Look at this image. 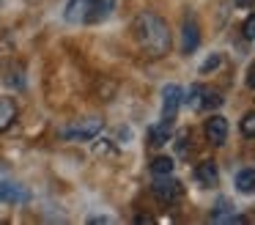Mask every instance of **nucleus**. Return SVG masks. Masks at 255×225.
I'll return each instance as SVG.
<instances>
[{
	"label": "nucleus",
	"mask_w": 255,
	"mask_h": 225,
	"mask_svg": "<svg viewBox=\"0 0 255 225\" xmlns=\"http://www.w3.org/2000/svg\"><path fill=\"white\" fill-rule=\"evenodd\" d=\"M137 38L145 52L154 55V58H162L170 49V30H167L165 19H159L151 11L137 16Z\"/></svg>",
	"instance_id": "nucleus-1"
},
{
	"label": "nucleus",
	"mask_w": 255,
	"mask_h": 225,
	"mask_svg": "<svg viewBox=\"0 0 255 225\" xmlns=\"http://www.w3.org/2000/svg\"><path fill=\"white\" fill-rule=\"evenodd\" d=\"M151 192H154V198L159 203H173L178 195H181V184H178L176 179H170V176H156Z\"/></svg>",
	"instance_id": "nucleus-2"
},
{
	"label": "nucleus",
	"mask_w": 255,
	"mask_h": 225,
	"mask_svg": "<svg viewBox=\"0 0 255 225\" xmlns=\"http://www.w3.org/2000/svg\"><path fill=\"white\" fill-rule=\"evenodd\" d=\"M181 88L178 85H167L165 91H162V118H167V121H173L176 118V110H178V104H181Z\"/></svg>",
	"instance_id": "nucleus-3"
},
{
	"label": "nucleus",
	"mask_w": 255,
	"mask_h": 225,
	"mask_svg": "<svg viewBox=\"0 0 255 225\" xmlns=\"http://www.w3.org/2000/svg\"><path fill=\"white\" fill-rule=\"evenodd\" d=\"M99 129H102L99 118H85V121H77L74 126H69V129H63V137H80V140H88V137H94Z\"/></svg>",
	"instance_id": "nucleus-4"
},
{
	"label": "nucleus",
	"mask_w": 255,
	"mask_h": 225,
	"mask_svg": "<svg viewBox=\"0 0 255 225\" xmlns=\"http://www.w3.org/2000/svg\"><path fill=\"white\" fill-rule=\"evenodd\" d=\"M206 137H209L214 146H222V143L228 140V121L222 118V115H211V118L206 121Z\"/></svg>",
	"instance_id": "nucleus-5"
},
{
	"label": "nucleus",
	"mask_w": 255,
	"mask_h": 225,
	"mask_svg": "<svg viewBox=\"0 0 255 225\" xmlns=\"http://www.w3.org/2000/svg\"><path fill=\"white\" fill-rule=\"evenodd\" d=\"M96 3H99V0H69V5H66V19H69V22H80V19L88 22V16H91V11H94Z\"/></svg>",
	"instance_id": "nucleus-6"
},
{
	"label": "nucleus",
	"mask_w": 255,
	"mask_h": 225,
	"mask_svg": "<svg viewBox=\"0 0 255 225\" xmlns=\"http://www.w3.org/2000/svg\"><path fill=\"white\" fill-rule=\"evenodd\" d=\"M28 190H22L19 184H11V181H0V201L6 203H22L28 201Z\"/></svg>",
	"instance_id": "nucleus-7"
},
{
	"label": "nucleus",
	"mask_w": 255,
	"mask_h": 225,
	"mask_svg": "<svg viewBox=\"0 0 255 225\" xmlns=\"http://www.w3.org/2000/svg\"><path fill=\"white\" fill-rule=\"evenodd\" d=\"M198 44H200V27L195 19H187L184 22V52L198 49Z\"/></svg>",
	"instance_id": "nucleus-8"
},
{
	"label": "nucleus",
	"mask_w": 255,
	"mask_h": 225,
	"mask_svg": "<svg viewBox=\"0 0 255 225\" xmlns=\"http://www.w3.org/2000/svg\"><path fill=\"white\" fill-rule=\"evenodd\" d=\"M195 173H198V181H200L203 187H214L217 179H220V173H217V165L209 162V159H206V162H200Z\"/></svg>",
	"instance_id": "nucleus-9"
},
{
	"label": "nucleus",
	"mask_w": 255,
	"mask_h": 225,
	"mask_svg": "<svg viewBox=\"0 0 255 225\" xmlns=\"http://www.w3.org/2000/svg\"><path fill=\"white\" fill-rule=\"evenodd\" d=\"M236 190L244 192V195H255V170H239Z\"/></svg>",
	"instance_id": "nucleus-10"
},
{
	"label": "nucleus",
	"mask_w": 255,
	"mask_h": 225,
	"mask_svg": "<svg viewBox=\"0 0 255 225\" xmlns=\"http://www.w3.org/2000/svg\"><path fill=\"white\" fill-rule=\"evenodd\" d=\"M14 118H17V104H14V99H0V129H6Z\"/></svg>",
	"instance_id": "nucleus-11"
},
{
	"label": "nucleus",
	"mask_w": 255,
	"mask_h": 225,
	"mask_svg": "<svg viewBox=\"0 0 255 225\" xmlns=\"http://www.w3.org/2000/svg\"><path fill=\"white\" fill-rule=\"evenodd\" d=\"M170 126H173V121L162 118V124L151 129V146H165V143H167V135H170Z\"/></svg>",
	"instance_id": "nucleus-12"
},
{
	"label": "nucleus",
	"mask_w": 255,
	"mask_h": 225,
	"mask_svg": "<svg viewBox=\"0 0 255 225\" xmlns=\"http://www.w3.org/2000/svg\"><path fill=\"white\" fill-rule=\"evenodd\" d=\"M151 173L154 176H170L173 173V159L170 157H156L151 162Z\"/></svg>",
	"instance_id": "nucleus-13"
},
{
	"label": "nucleus",
	"mask_w": 255,
	"mask_h": 225,
	"mask_svg": "<svg viewBox=\"0 0 255 225\" xmlns=\"http://www.w3.org/2000/svg\"><path fill=\"white\" fill-rule=\"evenodd\" d=\"M203 93H206V88H203V85H192L184 102H187L192 110H198V107H203Z\"/></svg>",
	"instance_id": "nucleus-14"
},
{
	"label": "nucleus",
	"mask_w": 255,
	"mask_h": 225,
	"mask_svg": "<svg viewBox=\"0 0 255 225\" xmlns=\"http://www.w3.org/2000/svg\"><path fill=\"white\" fill-rule=\"evenodd\" d=\"M242 135L244 137H255V113H247L242 118Z\"/></svg>",
	"instance_id": "nucleus-15"
},
{
	"label": "nucleus",
	"mask_w": 255,
	"mask_h": 225,
	"mask_svg": "<svg viewBox=\"0 0 255 225\" xmlns=\"http://www.w3.org/2000/svg\"><path fill=\"white\" fill-rule=\"evenodd\" d=\"M220 104H222L220 93H209V91L203 93V107H220Z\"/></svg>",
	"instance_id": "nucleus-16"
},
{
	"label": "nucleus",
	"mask_w": 255,
	"mask_h": 225,
	"mask_svg": "<svg viewBox=\"0 0 255 225\" xmlns=\"http://www.w3.org/2000/svg\"><path fill=\"white\" fill-rule=\"evenodd\" d=\"M244 36H247V38H255V14L247 16V22H244Z\"/></svg>",
	"instance_id": "nucleus-17"
},
{
	"label": "nucleus",
	"mask_w": 255,
	"mask_h": 225,
	"mask_svg": "<svg viewBox=\"0 0 255 225\" xmlns=\"http://www.w3.org/2000/svg\"><path fill=\"white\" fill-rule=\"evenodd\" d=\"M217 66H220V55H211V58L206 60L203 66H200V71H209V69H217Z\"/></svg>",
	"instance_id": "nucleus-18"
},
{
	"label": "nucleus",
	"mask_w": 255,
	"mask_h": 225,
	"mask_svg": "<svg viewBox=\"0 0 255 225\" xmlns=\"http://www.w3.org/2000/svg\"><path fill=\"white\" fill-rule=\"evenodd\" d=\"M247 85H250V88H255V63L247 69Z\"/></svg>",
	"instance_id": "nucleus-19"
},
{
	"label": "nucleus",
	"mask_w": 255,
	"mask_h": 225,
	"mask_svg": "<svg viewBox=\"0 0 255 225\" xmlns=\"http://www.w3.org/2000/svg\"><path fill=\"white\" fill-rule=\"evenodd\" d=\"M233 3H236V5H239V8H247V5H253V3H255V0H233Z\"/></svg>",
	"instance_id": "nucleus-20"
},
{
	"label": "nucleus",
	"mask_w": 255,
	"mask_h": 225,
	"mask_svg": "<svg viewBox=\"0 0 255 225\" xmlns=\"http://www.w3.org/2000/svg\"><path fill=\"white\" fill-rule=\"evenodd\" d=\"M102 3H105V5H113V0H102Z\"/></svg>",
	"instance_id": "nucleus-21"
}]
</instances>
